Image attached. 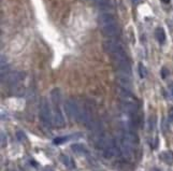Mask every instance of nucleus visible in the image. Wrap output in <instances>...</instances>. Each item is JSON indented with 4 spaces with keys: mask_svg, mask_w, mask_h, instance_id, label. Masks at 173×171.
I'll return each mask as SVG.
<instances>
[{
    "mask_svg": "<svg viewBox=\"0 0 173 171\" xmlns=\"http://www.w3.org/2000/svg\"><path fill=\"white\" fill-rule=\"evenodd\" d=\"M40 120L42 124L45 127L49 128L53 124V114L49 109V105L45 98L41 100V105H40Z\"/></svg>",
    "mask_w": 173,
    "mask_h": 171,
    "instance_id": "obj_1",
    "label": "nucleus"
},
{
    "mask_svg": "<svg viewBox=\"0 0 173 171\" xmlns=\"http://www.w3.org/2000/svg\"><path fill=\"white\" fill-rule=\"evenodd\" d=\"M103 49L107 53H109L111 56H114L116 54H120L125 52L123 44L116 39H110L103 42Z\"/></svg>",
    "mask_w": 173,
    "mask_h": 171,
    "instance_id": "obj_2",
    "label": "nucleus"
},
{
    "mask_svg": "<svg viewBox=\"0 0 173 171\" xmlns=\"http://www.w3.org/2000/svg\"><path fill=\"white\" fill-rule=\"evenodd\" d=\"M64 108L69 118H71V120H78L80 107H78L75 101L72 100V99H68V100L65 101Z\"/></svg>",
    "mask_w": 173,
    "mask_h": 171,
    "instance_id": "obj_3",
    "label": "nucleus"
},
{
    "mask_svg": "<svg viewBox=\"0 0 173 171\" xmlns=\"http://www.w3.org/2000/svg\"><path fill=\"white\" fill-rule=\"evenodd\" d=\"M101 31L102 33L108 38H111V39H115L120 36V27H118L117 23H114L111 25H108V26H103L101 27Z\"/></svg>",
    "mask_w": 173,
    "mask_h": 171,
    "instance_id": "obj_4",
    "label": "nucleus"
},
{
    "mask_svg": "<svg viewBox=\"0 0 173 171\" xmlns=\"http://www.w3.org/2000/svg\"><path fill=\"white\" fill-rule=\"evenodd\" d=\"M22 78H23V73L13 71V72H9L4 78H2L1 81H3L4 83H6L10 86H14L22 80Z\"/></svg>",
    "mask_w": 173,
    "mask_h": 171,
    "instance_id": "obj_5",
    "label": "nucleus"
},
{
    "mask_svg": "<svg viewBox=\"0 0 173 171\" xmlns=\"http://www.w3.org/2000/svg\"><path fill=\"white\" fill-rule=\"evenodd\" d=\"M120 154H122V153H120V148L115 144V142H114L113 144L110 145V147H108L107 148L103 150V157L107 158V159L116 157V156H118Z\"/></svg>",
    "mask_w": 173,
    "mask_h": 171,
    "instance_id": "obj_6",
    "label": "nucleus"
},
{
    "mask_svg": "<svg viewBox=\"0 0 173 171\" xmlns=\"http://www.w3.org/2000/svg\"><path fill=\"white\" fill-rule=\"evenodd\" d=\"M117 94H118V97L122 99V101H131V102H134V101H136V97H134V95L132 94V92L129 91V89H126V88H123V87L118 86Z\"/></svg>",
    "mask_w": 173,
    "mask_h": 171,
    "instance_id": "obj_7",
    "label": "nucleus"
},
{
    "mask_svg": "<svg viewBox=\"0 0 173 171\" xmlns=\"http://www.w3.org/2000/svg\"><path fill=\"white\" fill-rule=\"evenodd\" d=\"M53 123L56 127H62L65 126V118L62 115V112L58 108V105H55L54 108V113H53Z\"/></svg>",
    "mask_w": 173,
    "mask_h": 171,
    "instance_id": "obj_8",
    "label": "nucleus"
},
{
    "mask_svg": "<svg viewBox=\"0 0 173 171\" xmlns=\"http://www.w3.org/2000/svg\"><path fill=\"white\" fill-rule=\"evenodd\" d=\"M98 21H99V24H100V27L108 26V25L116 23L115 17H114L113 15L111 14V13H108V12L101 13V14L99 15V17H98Z\"/></svg>",
    "mask_w": 173,
    "mask_h": 171,
    "instance_id": "obj_9",
    "label": "nucleus"
},
{
    "mask_svg": "<svg viewBox=\"0 0 173 171\" xmlns=\"http://www.w3.org/2000/svg\"><path fill=\"white\" fill-rule=\"evenodd\" d=\"M131 76L125 75V74H120L118 73L117 75V83L120 87L126 89H129V91H132V82H131Z\"/></svg>",
    "mask_w": 173,
    "mask_h": 171,
    "instance_id": "obj_10",
    "label": "nucleus"
},
{
    "mask_svg": "<svg viewBox=\"0 0 173 171\" xmlns=\"http://www.w3.org/2000/svg\"><path fill=\"white\" fill-rule=\"evenodd\" d=\"M122 109L125 112H127L130 115H134L138 111V103L137 101L134 102H131V101H123L122 102Z\"/></svg>",
    "mask_w": 173,
    "mask_h": 171,
    "instance_id": "obj_11",
    "label": "nucleus"
},
{
    "mask_svg": "<svg viewBox=\"0 0 173 171\" xmlns=\"http://www.w3.org/2000/svg\"><path fill=\"white\" fill-rule=\"evenodd\" d=\"M51 97H52V100H53L54 105H58V103L61 100V93H60L59 88H54L53 91L51 92Z\"/></svg>",
    "mask_w": 173,
    "mask_h": 171,
    "instance_id": "obj_12",
    "label": "nucleus"
},
{
    "mask_svg": "<svg viewBox=\"0 0 173 171\" xmlns=\"http://www.w3.org/2000/svg\"><path fill=\"white\" fill-rule=\"evenodd\" d=\"M60 159H61V161L64 163V165L66 166L67 168H69V169H73V168L75 167L72 158H70V157L67 156V155H61V156H60Z\"/></svg>",
    "mask_w": 173,
    "mask_h": 171,
    "instance_id": "obj_13",
    "label": "nucleus"
},
{
    "mask_svg": "<svg viewBox=\"0 0 173 171\" xmlns=\"http://www.w3.org/2000/svg\"><path fill=\"white\" fill-rule=\"evenodd\" d=\"M160 157L163 161H166V163L169 164V165L173 164V153L171 152V151H168V152L162 153V154L160 155Z\"/></svg>",
    "mask_w": 173,
    "mask_h": 171,
    "instance_id": "obj_14",
    "label": "nucleus"
},
{
    "mask_svg": "<svg viewBox=\"0 0 173 171\" xmlns=\"http://www.w3.org/2000/svg\"><path fill=\"white\" fill-rule=\"evenodd\" d=\"M93 2L100 9H109L110 8V0H93Z\"/></svg>",
    "mask_w": 173,
    "mask_h": 171,
    "instance_id": "obj_15",
    "label": "nucleus"
},
{
    "mask_svg": "<svg viewBox=\"0 0 173 171\" xmlns=\"http://www.w3.org/2000/svg\"><path fill=\"white\" fill-rule=\"evenodd\" d=\"M156 38L160 43H163L166 41V33L162 28L156 29Z\"/></svg>",
    "mask_w": 173,
    "mask_h": 171,
    "instance_id": "obj_16",
    "label": "nucleus"
},
{
    "mask_svg": "<svg viewBox=\"0 0 173 171\" xmlns=\"http://www.w3.org/2000/svg\"><path fill=\"white\" fill-rule=\"evenodd\" d=\"M71 150L74 153H76V154H84V153H86V150H85V147L82 144H72L71 145Z\"/></svg>",
    "mask_w": 173,
    "mask_h": 171,
    "instance_id": "obj_17",
    "label": "nucleus"
},
{
    "mask_svg": "<svg viewBox=\"0 0 173 171\" xmlns=\"http://www.w3.org/2000/svg\"><path fill=\"white\" fill-rule=\"evenodd\" d=\"M69 138H70V137H58V138L54 139L53 142L55 143V144H61V143H65L66 141H68Z\"/></svg>",
    "mask_w": 173,
    "mask_h": 171,
    "instance_id": "obj_18",
    "label": "nucleus"
},
{
    "mask_svg": "<svg viewBox=\"0 0 173 171\" xmlns=\"http://www.w3.org/2000/svg\"><path fill=\"white\" fill-rule=\"evenodd\" d=\"M139 74L141 78H145L146 76V69L142 64H139Z\"/></svg>",
    "mask_w": 173,
    "mask_h": 171,
    "instance_id": "obj_19",
    "label": "nucleus"
},
{
    "mask_svg": "<svg viewBox=\"0 0 173 171\" xmlns=\"http://www.w3.org/2000/svg\"><path fill=\"white\" fill-rule=\"evenodd\" d=\"M16 137H17V140L21 141V142H24V141L26 140V136H25V134L23 131H17Z\"/></svg>",
    "mask_w": 173,
    "mask_h": 171,
    "instance_id": "obj_20",
    "label": "nucleus"
},
{
    "mask_svg": "<svg viewBox=\"0 0 173 171\" xmlns=\"http://www.w3.org/2000/svg\"><path fill=\"white\" fill-rule=\"evenodd\" d=\"M154 127H155V118L152 116L150 118V121H148V129H150V131H152L154 129Z\"/></svg>",
    "mask_w": 173,
    "mask_h": 171,
    "instance_id": "obj_21",
    "label": "nucleus"
},
{
    "mask_svg": "<svg viewBox=\"0 0 173 171\" xmlns=\"http://www.w3.org/2000/svg\"><path fill=\"white\" fill-rule=\"evenodd\" d=\"M0 138H1V147H6V134L1 132V135H0Z\"/></svg>",
    "mask_w": 173,
    "mask_h": 171,
    "instance_id": "obj_22",
    "label": "nucleus"
},
{
    "mask_svg": "<svg viewBox=\"0 0 173 171\" xmlns=\"http://www.w3.org/2000/svg\"><path fill=\"white\" fill-rule=\"evenodd\" d=\"M166 72V69L163 68L162 69V78H166V75H167V73H165Z\"/></svg>",
    "mask_w": 173,
    "mask_h": 171,
    "instance_id": "obj_23",
    "label": "nucleus"
},
{
    "mask_svg": "<svg viewBox=\"0 0 173 171\" xmlns=\"http://www.w3.org/2000/svg\"><path fill=\"white\" fill-rule=\"evenodd\" d=\"M162 2H165V3H169L170 2V0H161Z\"/></svg>",
    "mask_w": 173,
    "mask_h": 171,
    "instance_id": "obj_24",
    "label": "nucleus"
},
{
    "mask_svg": "<svg viewBox=\"0 0 173 171\" xmlns=\"http://www.w3.org/2000/svg\"><path fill=\"white\" fill-rule=\"evenodd\" d=\"M132 1H133V2H137V1H138V0H132Z\"/></svg>",
    "mask_w": 173,
    "mask_h": 171,
    "instance_id": "obj_25",
    "label": "nucleus"
}]
</instances>
